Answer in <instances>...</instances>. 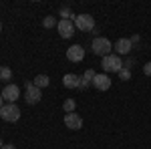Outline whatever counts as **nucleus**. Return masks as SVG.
<instances>
[{
  "instance_id": "nucleus-23",
  "label": "nucleus",
  "mask_w": 151,
  "mask_h": 149,
  "mask_svg": "<svg viewBox=\"0 0 151 149\" xmlns=\"http://www.w3.org/2000/svg\"><path fill=\"white\" fill-rule=\"evenodd\" d=\"M0 147H2V137H0Z\"/></svg>"
},
{
  "instance_id": "nucleus-3",
  "label": "nucleus",
  "mask_w": 151,
  "mask_h": 149,
  "mask_svg": "<svg viewBox=\"0 0 151 149\" xmlns=\"http://www.w3.org/2000/svg\"><path fill=\"white\" fill-rule=\"evenodd\" d=\"M101 67H103L105 73H119V71L123 69V60H121V57H119V55L111 53V55L103 57V63H101Z\"/></svg>"
},
{
  "instance_id": "nucleus-22",
  "label": "nucleus",
  "mask_w": 151,
  "mask_h": 149,
  "mask_svg": "<svg viewBox=\"0 0 151 149\" xmlns=\"http://www.w3.org/2000/svg\"><path fill=\"white\" fill-rule=\"evenodd\" d=\"M4 105H6V101H4V99H2V95H0V109H2Z\"/></svg>"
},
{
  "instance_id": "nucleus-2",
  "label": "nucleus",
  "mask_w": 151,
  "mask_h": 149,
  "mask_svg": "<svg viewBox=\"0 0 151 149\" xmlns=\"http://www.w3.org/2000/svg\"><path fill=\"white\" fill-rule=\"evenodd\" d=\"M0 119L6 121V123H16L20 119V109L16 103H6L0 109Z\"/></svg>"
},
{
  "instance_id": "nucleus-6",
  "label": "nucleus",
  "mask_w": 151,
  "mask_h": 149,
  "mask_svg": "<svg viewBox=\"0 0 151 149\" xmlns=\"http://www.w3.org/2000/svg\"><path fill=\"white\" fill-rule=\"evenodd\" d=\"M2 99L6 101V103H16L18 99H20V89H18V85H4V89H2Z\"/></svg>"
},
{
  "instance_id": "nucleus-8",
  "label": "nucleus",
  "mask_w": 151,
  "mask_h": 149,
  "mask_svg": "<svg viewBox=\"0 0 151 149\" xmlns=\"http://www.w3.org/2000/svg\"><path fill=\"white\" fill-rule=\"evenodd\" d=\"M93 87L99 91H109L111 89V77L107 73H97L93 79Z\"/></svg>"
},
{
  "instance_id": "nucleus-15",
  "label": "nucleus",
  "mask_w": 151,
  "mask_h": 149,
  "mask_svg": "<svg viewBox=\"0 0 151 149\" xmlns=\"http://www.w3.org/2000/svg\"><path fill=\"white\" fill-rule=\"evenodd\" d=\"M58 16H60V20H73V22L77 18V14H73V10H70L69 6H63L60 12H58Z\"/></svg>"
},
{
  "instance_id": "nucleus-12",
  "label": "nucleus",
  "mask_w": 151,
  "mask_h": 149,
  "mask_svg": "<svg viewBox=\"0 0 151 149\" xmlns=\"http://www.w3.org/2000/svg\"><path fill=\"white\" fill-rule=\"evenodd\" d=\"M63 85H65L67 89H79V85H81V77L69 73V75H65V77H63Z\"/></svg>"
},
{
  "instance_id": "nucleus-21",
  "label": "nucleus",
  "mask_w": 151,
  "mask_h": 149,
  "mask_svg": "<svg viewBox=\"0 0 151 149\" xmlns=\"http://www.w3.org/2000/svg\"><path fill=\"white\" fill-rule=\"evenodd\" d=\"M0 149H16V147H14V145H10V143H8V145H2V147H0Z\"/></svg>"
},
{
  "instance_id": "nucleus-7",
  "label": "nucleus",
  "mask_w": 151,
  "mask_h": 149,
  "mask_svg": "<svg viewBox=\"0 0 151 149\" xmlns=\"http://www.w3.org/2000/svg\"><path fill=\"white\" fill-rule=\"evenodd\" d=\"M65 125L70 131H79L83 127V117L79 113H65Z\"/></svg>"
},
{
  "instance_id": "nucleus-18",
  "label": "nucleus",
  "mask_w": 151,
  "mask_h": 149,
  "mask_svg": "<svg viewBox=\"0 0 151 149\" xmlns=\"http://www.w3.org/2000/svg\"><path fill=\"white\" fill-rule=\"evenodd\" d=\"M12 79V69L10 67H0V81H10Z\"/></svg>"
},
{
  "instance_id": "nucleus-19",
  "label": "nucleus",
  "mask_w": 151,
  "mask_h": 149,
  "mask_svg": "<svg viewBox=\"0 0 151 149\" xmlns=\"http://www.w3.org/2000/svg\"><path fill=\"white\" fill-rule=\"evenodd\" d=\"M117 75H119V79H121V81H129V79H131V71H129V69H125V67H123V69L119 71Z\"/></svg>"
},
{
  "instance_id": "nucleus-14",
  "label": "nucleus",
  "mask_w": 151,
  "mask_h": 149,
  "mask_svg": "<svg viewBox=\"0 0 151 149\" xmlns=\"http://www.w3.org/2000/svg\"><path fill=\"white\" fill-rule=\"evenodd\" d=\"M32 83H35V87H38V89H45V87L50 85V79H48V75H36Z\"/></svg>"
},
{
  "instance_id": "nucleus-24",
  "label": "nucleus",
  "mask_w": 151,
  "mask_h": 149,
  "mask_svg": "<svg viewBox=\"0 0 151 149\" xmlns=\"http://www.w3.org/2000/svg\"><path fill=\"white\" fill-rule=\"evenodd\" d=\"M0 32H2V24H0Z\"/></svg>"
},
{
  "instance_id": "nucleus-13",
  "label": "nucleus",
  "mask_w": 151,
  "mask_h": 149,
  "mask_svg": "<svg viewBox=\"0 0 151 149\" xmlns=\"http://www.w3.org/2000/svg\"><path fill=\"white\" fill-rule=\"evenodd\" d=\"M95 75H97V73H95L93 69H87V71H85V75L81 77V85H79V89H87L89 85H93Z\"/></svg>"
},
{
  "instance_id": "nucleus-9",
  "label": "nucleus",
  "mask_w": 151,
  "mask_h": 149,
  "mask_svg": "<svg viewBox=\"0 0 151 149\" xmlns=\"http://www.w3.org/2000/svg\"><path fill=\"white\" fill-rule=\"evenodd\" d=\"M57 30H58V35L63 36V38H70V36L75 35V22L73 20H58L57 24Z\"/></svg>"
},
{
  "instance_id": "nucleus-20",
  "label": "nucleus",
  "mask_w": 151,
  "mask_h": 149,
  "mask_svg": "<svg viewBox=\"0 0 151 149\" xmlns=\"http://www.w3.org/2000/svg\"><path fill=\"white\" fill-rule=\"evenodd\" d=\"M143 73H145V77H151V60L143 65Z\"/></svg>"
},
{
  "instance_id": "nucleus-10",
  "label": "nucleus",
  "mask_w": 151,
  "mask_h": 149,
  "mask_svg": "<svg viewBox=\"0 0 151 149\" xmlns=\"http://www.w3.org/2000/svg\"><path fill=\"white\" fill-rule=\"evenodd\" d=\"M131 48H133V42H131V38H119L115 45H113V50H115V55H119V57H123V55H129V53H131Z\"/></svg>"
},
{
  "instance_id": "nucleus-5",
  "label": "nucleus",
  "mask_w": 151,
  "mask_h": 149,
  "mask_svg": "<svg viewBox=\"0 0 151 149\" xmlns=\"http://www.w3.org/2000/svg\"><path fill=\"white\" fill-rule=\"evenodd\" d=\"M24 89H26V93H24V101H26L28 105H36L40 99H42L40 89L35 87V83H32V81H26V83H24Z\"/></svg>"
},
{
  "instance_id": "nucleus-4",
  "label": "nucleus",
  "mask_w": 151,
  "mask_h": 149,
  "mask_svg": "<svg viewBox=\"0 0 151 149\" xmlns=\"http://www.w3.org/2000/svg\"><path fill=\"white\" fill-rule=\"evenodd\" d=\"M75 28L77 30H81V32H93L95 30V18L91 14H77V18H75Z\"/></svg>"
},
{
  "instance_id": "nucleus-16",
  "label": "nucleus",
  "mask_w": 151,
  "mask_h": 149,
  "mask_svg": "<svg viewBox=\"0 0 151 149\" xmlns=\"http://www.w3.org/2000/svg\"><path fill=\"white\" fill-rule=\"evenodd\" d=\"M63 109H65V113H75V109H77V101H75V99H67V101L63 103Z\"/></svg>"
},
{
  "instance_id": "nucleus-1",
  "label": "nucleus",
  "mask_w": 151,
  "mask_h": 149,
  "mask_svg": "<svg viewBox=\"0 0 151 149\" xmlns=\"http://www.w3.org/2000/svg\"><path fill=\"white\" fill-rule=\"evenodd\" d=\"M91 48H93L95 55H99V57H107V55H111V50H113V42H111L109 38H105V36H95Z\"/></svg>"
},
{
  "instance_id": "nucleus-17",
  "label": "nucleus",
  "mask_w": 151,
  "mask_h": 149,
  "mask_svg": "<svg viewBox=\"0 0 151 149\" xmlns=\"http://www.w3.org/2000/svg\"><path fill=\"white\" fill-rule=\"evenodd\" d=\"M57 24H58L57 16H45V20H42V26L45 28H55Z\"/></svg>"
},
{
  "instance_id": "nucleus-11",
  "label": "nucleus",
  "mask_w": 151,
  "mask_h": 149,
  "mask_svg": "<svg viewBox=\"0 0 151 149\" xmlns=\"http://www.w3.org/2000/svg\"><path fill=\"white\" fill-rule=\"evenodd\" d=\"M67 58H69L70 63H81L83 58H85V48L81 45H73L67 48Z\"/></svg>"
}]
</instances>
